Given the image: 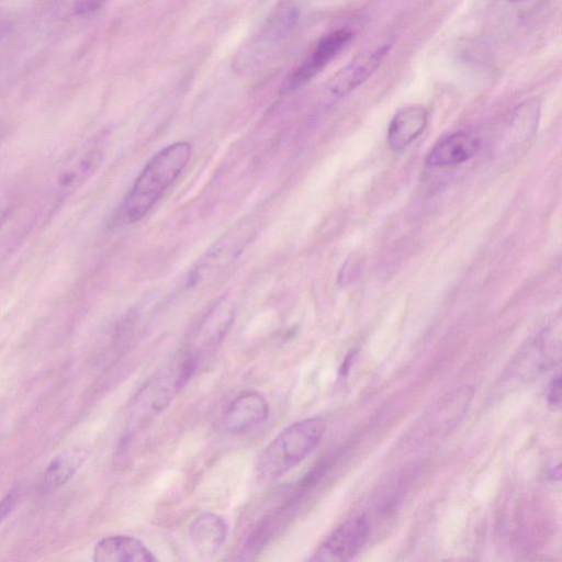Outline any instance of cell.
<instances>
[{"instance_id": "12", "label": "cell", "mask_w": 562, "mask_h": 562, "mask_svg": "<svg viewBox=\"0 0 562 562\" xmlns=\"http://www.w3.org/2000/svg\"><path fill=\"white\" fill-rule=\"evenodd\" d=\"M236 316V304L228 295H222L206 312L194 334L196 350L217 346L229 331Z\"/></svg>"}, {"instance_id": "20", "label": "cell", "mask_w": 562, "mask_h": 562, "mask_svg": "<svg viewBox=\"0 0 562 562\" xmlns=\"http://www.w3.org/2000/svg\"><path fill=\"white\" fill-rule=\"evenodd\" d=\"M547 401L550 406L553 408L560 406L561 402V378L558 374L554 376L548 385L547 390Z\"/></svg>"}, {"instance_id": "7", "label": "cell", "mask_w": 562, "mask_h": 562, "mask_svg": "<svg viewBox=\"0 0 562 562\" xmlns=\"http://www.w3.org/2000/svg\"><path fill=\"white\" fill-rule=\"evenodd\" d=\"M254 234L255 228L248 222L223 235L193 267L188 285H196L217 276L243 252Z\"/></svg>"}, {"instance_id": "2", "label": "cell", "mask_w": 562, "mask_h": 562, "mask_svg": "<svg viewBox=\"0 0 562 562\" xmlns=\"http://www.w3.org/2000/svg\"><path fill=\"white\" fill-rule=\"evenodd\" d=\"M326 430L322 417H308L285 427L259 454L255 474L260 483H272L305 460Z\"/></svg>"}, {"instance_id": "18", "label": "cell", "mask_w": 562, "mask_h": 562, "mask_svg": "<svg viewBox=\"0 0 562 562\" xmlns=\"http://www.w3.org/2000/svg\"><path fill=\"white\" fill-rule=\"evenodd\" d=\"M106 0H49V10L60 20L88 15L100 9Z\"/></svg>"}, {"instance_id": "23", "label": "cell", "mask_w": 562, "mask_h": 562, "mask_svg": "<svg viewBox=\"0 0 562 562\" xmlns=\"http://www.w3.org/2000/svg\"><path fill=\"white\" fill-rule=\"evenodd\" d=\"M9 215V212L4 207H0V228L3 226L4 222L7 221V217Z\"/></svg>"}, {"instance_id": "4", "label": "cell", "mask_w": 562, "mask_h": 562, "mask_svg": "<svg viewBox=\"0 0 562 562\" xmlns=\"http://www.w3.org/2000/svg\"><path fill=\"white\" fill-rule=\"evenodd\" d=\"M560 353L561 330L558 319V323L548 325L517 351L502 376V384L510 387L536 379L559 362Z\"/></svg>"}, {"instance_id": "10", "label": "cell", "mask_w": 562, "mask_h": 562, "mask_svg": "<svg viewBox=\"0 0 562 562\" xmlns=\"http://www.w3.org/2000/svg\"><path fill=\"white\" fill-rule=\"evenodd\" d=\"M390 48V45H381L358 54L331 77L326 86L327 94L344 98L364 83L381 66Z\"/></svg>"}, {"instance_id": "9", "label": "cell", "mask_w": 562, "mask_h": 562, "mask_svg": "<svg viewBox=\"0 0 562 562\" xmlns=\"http://www.w3.org/2000/svg\"><path fill=\"white\" fill-rule=\"evenodd\" d=\"M352 37L353 33L348 29H337L323 36L312 53L283 81L281 92L297 90L310 82Z\"/></svg>"}, {"instance_id": "15", "label": "cell", "mask_w": 562, "mask_h": 562, "mask_svg": "<svg viewBox=\"0 0 562 562\" xmlns=\"http://www.w3.org/2000/svg\"><path fill=\"white\" fill-rule=\"evenodd\" d=\"M97 562H154L153 552L139 539L115 535L101 539L93 548Z\"/></svg>"}, {"instance_id": "24", "label": "cell", "mask_w": 562, "mask_h": 562, "mask_svg": "<svg viewBox=\"0 0 562 562\" xmlns=\"http://www.w3.org/2000/svg\"><path fill=\"white\" fill-rule=\"evenodd\" d=\"M1 137H2V128L0 127V140H1Z\"/></svg>"}, {"instance_id": "3", "label": "cell", "mask_w": 562, "mask_h": 562, "mask_svg": "<svg viewBox=\"0 0 562 562\" xmlns=\"http://www.w3.org/2000/svg\"><path fill=\"white\" fill-rule=\"evenodd\" d=\"M196 360L188 356L169 374L149 379L134 396L128 411V434L161 414L172 402L195 369Z\"/></svg>"}, {"instance_id": "21", "label": "cell", "mask_w": 562, "mask_h": 562, "mask_svg": "<svg viewBox=\"0 0 562 562\" xmlns=\"http://www.w3.org/2000/svg\"><path fill=\"white\" fill-rule=\"evenodd\" d=\"M18 491L15 488L8 492L0 501V524L7 518V516L14 508L18 501Z\"/></svg>"}, {"instance_id": "5", "label": "cell", "mask_w": 562, "mask_h": 562, "mask_svg": "<svg viewBox=\"0 0 562 562\" xmlns=\"http://www.w3.org/2000/svg\"><path fill=\"white\" fill-rule=\"evenodd\" d=\"M474 396L471 385H462L442 395L420 417L408 441L424 446L445 438L462 420Z\"/></svg>"}, {"instance_id": "19", "label": "cell", "mask_w": 562, "mask_h": 562, "mask_svg": "<svg viewBox=\"0 0 562 562\" xmlns=\"http://www.w3.org/2000/svg\"><path fill=\"white\" fill-rule=\"evenodd\" d=\"M299 19V11L293 5L282 8L268 22L263 35L269 41H279L285 37L295 26Z\"/></svg>"}, {"instance_id": "16", "label": "cell", "mask_w": 562, "mask_h": 562, "mask_svg": "<svg viewBox=\"0 0 562 562\" xmlns=\"http://www.w3.org/2000/svg\"><path fill=\"white\" fill-rule=\"evenodd\" d=\"M428 113L422 105H408L398 110L387 128V144L393 150H402L424 131Z\"/></svg>"}, {"instance_id": "11", "label": "cell", "mask_w": 562, "mask_h": 562, "mask_svg": "<svg viewBox=\"0 0 562 562\" xmlns=\"http://www.w3.org/2000/svg\"><path fill=\"white\" fill-rule=\"evenodd\" d=\"M269 416L266 398L257 392H245L234 398L223 416V427L232 435L245 434Z\"/></svg>"}, {"instance_id": "14", "label": "cell", "mask_w": 562, "mask_h": 562, "mask_svg": "<svg viewBox=\"0 0 562 562\" xmlns=\"http://www.w3.org/2000/svg\"><path fill=\"white\" fill-rule=\"evenodd\" d=\"M91 448L86 443L72 445L59 453L46 468L38 492L48 495L66 484L88 459Z\"/></svg>"}, {"instance_id": "6", "label": "cell", "mask_w": 562, "mask_h": 562, "mask_svg": "<svg viewBox=\"0 0 562 562\" xmlns=\"http://www.w3.org/2000/svg\"><path fill=\"white\" fill-rule=\"evenodd\" d=\"M108 136L106 133L95 135L61 167L54 182L50 206H58L95 173L104 158Z\"/></svg>"}, {"instance_id": "17", "label": "cell", "mask_w": 562, "mask_h": 562, "mask_svg": "<svg viewBox=\"0 0 562 562\" xmlns=\"http://www.w3.org/2000/svg\"><path fill=\"white\" fill-rule=\"evenodd\" d=\"M477 140L465 132H456L439 140L428 153L431 167H453L469 160L477 150Z\"/></svg>"}, {"instance_id": "1", "label": "cell", "mask_w": 562, "mask_h": 562, "mask_svg": "<svg viewBox=\"0 0 562 562\" xmlns=\"http://www.w3.org/2000/svg\"><path fill=\"white\" fill-rule=\"evenodd\" d=\"M191 153L190 143L177 142L155 154L123 199L117 220L132 224L143 218L187 167Z\"/></svg>"}, {"instance_id": "22", "label": "cell", "mask_w": 562, "mask_h": 562, "mask_svg": "<svg viewBox=\"0 0 562 562\" xmlns=\"http://www.w3.org/2000/svg\"><path fill=\"white\" fill-rule=\"evenodd\" d=\"M11 24L8 20L0 18V40L10 31Z\"/></svg>"}, {"instance_id": "8", "label": "cell", "mask_w": 562, "mask_h": 562, "mask_svg": "<svg viewBox=\"0 0 562 562\" xmlns=\"http://www.w3.org/2000/svg\"><path fill=\"white\" fill-rule=\"evenodd\" d=\"M370 533L368 515L355 516L329 535L317 548L311 561L340 562L351 560L363 547Z\"/></svg>"}, {"instance_id": "13", "label": "cell", "mask_w": 562, "mask_h": 562, "mask_svg": "<svg viewBox=\"0 0 562 562\" xmlns=\"http://www.w3.org/2000/svg\"><path fill=\"white\" fill-rule=\"evenodd\" d=\"M228 535L226 520L214 513L199 515L190 525L189 538L195 552L205 560L222 550Z\"/></svg>"}, {"instance_id": "25", "label": "cell", "mask_w": 562, "mask_h": 562, "mask_svg": "<svg viewBox=\"0 0 562 562\" xmlns=\"http://www.w3.org/2000/svg\"><path fill=\"white\" fill-rule=\"evenodd\" d=\"M510 1H520V0H510Z\"/></svg>"}]
</instances>
